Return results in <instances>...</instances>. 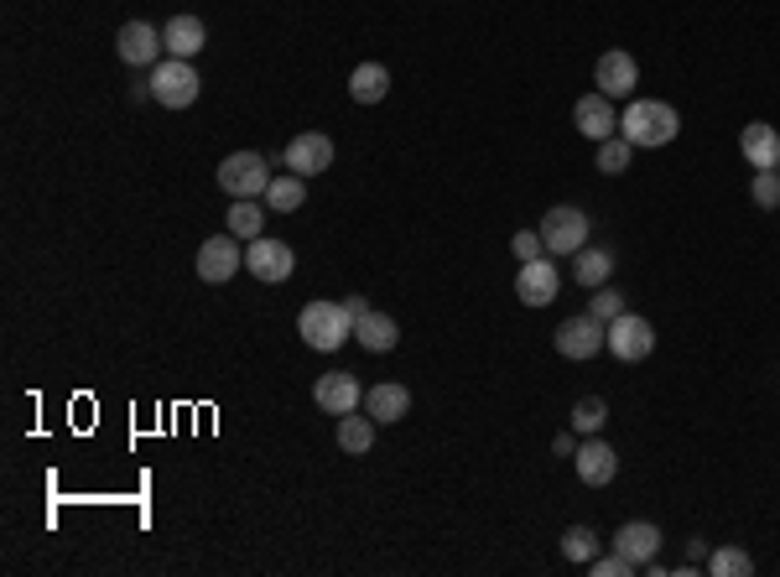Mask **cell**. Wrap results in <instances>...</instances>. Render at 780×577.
<instances>
[{"mask_svg":"<svg viewBox=\"0 0 780 577\" xmlns=\"http://www.w3.org/2000/svg\"><path fill=\"white\" fill-rule=\"evenodd\" d=\"M609 276H614V250H588L583 245L578 256H573V281L578 286L599 292V286H609Z\"/></svg>","mask_w":780,"mask_h":577,"instance_id":"cell-21","label":"cell"},{"mask_svg":"<svg viewBox=\"0 0 780 577\" xmlns=\"http://www.w3.org/2000/svg\"><path fill=\"white\" fill-rule=\"evenodd\" d=\"M573 468H578V478L588 489H603V484H614V474H620V459H614V448L594 432V438L573 453Z\"/></svg>","mask_w":780,"mask_h":577,"instance_id":"cell-12","label":"cell"},{"mask_svg":"<svg viewBox=\"0 0 780 577\" xmlns=\"http://www.w3.org/2000/svg\"><path fill=\"white\" fill-rule=\"evenodd\" d=\"M364 411L381 421V427L406 421V411H411V391H406V385H391V380H385V385H370V391H364Z\"/></svg>","mask_w":780,"mask_h":577,"instance_id":"cell-20","label":"cell"},{"mask_svg":"<svg viewBox=\"0 0 780 577\" xmlns=\"http://www.w3.org/2000/svg\"><path fill=\"white\" fill-rule=\"evenodd\" d=\"M302 203H307V178H297V172L271 178V188H265V208L271 214H297Z\"/></svg>","mask_w":780,"mask_h":577,"instance_id":"cell-25","label":"cell"},{"mask_svg":"<svg viewBox=\"0 0 780 577\" xmlns=\"http://www.w3.org/2000/svg\"><path fill=\"white\" fill-rule=\"evenodd\" d=\"M708 573H713V577H749V573H755V557H749V552H739V546H719V552L708 557Z\"/></svg>","mask_w":780,"mask_h":577,"instance_id":"cell-27","label":"cell"},{"mask_svg":"<svg viewBox=\"0 0 780 577\" xmlns=\"http://www.w3.org/2000/svg\"><path fill=\"white\" fill-rule=\"evenodd\" d=\"M609 339V323H599L594 313H583V318H567L557 328V354L562 359H594Z\"/></svg>","mask_w":780,"mask_h":577,"instance_id":"cell-10","label":"cell"},{"mask_svg":"<svg viewBox=\"0 0 780 577\" xmlns=\"http://www.w3.org/2000/svg\"><path fill=\"white\" fill-rule=\"evenodd\" d=\"M286 167L297 172V178H318L334 167V140L323 136V131H307V136H292L286 140Z\"/></svg>","mask_w":780,"mask_h":577,"instance_id":"cell-11","label":"cell"},{"mask_svg":"<svg viewBox=\"0 0 780 577\" xmlns=\"http://www.w3.org/2000/svg\"><path fill=\"white\" fill-rule=\"evenodd\" d=\"M297 333L307 349H323V354H334L349 333H354V318L343 313V302H307L302 307V318H297Z\"/></svg>","mask_w":780,"mask_h":577,"instance_id":"cell-2","label":"cell"},{"mask_svg":"<svg viewBox=\"0 0 780 577\" xmlns=\"http://www.w3.org/2000/svg\"><path fill=\"white\" fill-rule=\"evenodd\" d=\"M115 53H121V63H131V68H151L157 53H167V42H161L157 26H146V21H125L121 37H115Z\"/></svg>","mask_w":780,"mask_h":577,"instance_id":"cell-13","label":"cell"},{"mask_svg":"<svg viewBox=\"0 0 780 577\" xmlns=\"http://www.w3.org/2000/svg\"><path fill=\"white\" fill-rule=\"evenodd\" d=\"M749 193H755L760 208H780V172H755V188H749Z\"/></svg>","mask_w":780,"mask_h":577,"instance_id":"cell-32","label":"cell"},{"mask_svg":"<svg viewBox=\"0 0 780 577\" xmlns=\"http://www.w3.org/2000/svg\"><path fill=\"white\" fill-rule=\"evenodd\" d=\"M630 140L624 136H609V140H599V172H609V178H620L624 167H630Z\"/></svg>","mask_w":780,"mask_h":577,"instance_id":"cell-29","label":"cell"},{"mask_svg":"<svg viewBox=\"0 0 780 577\" xmlns=\"http://www.w3.org/2000/svg\"><path fill=\"white\" fill-rule=\"evenodd\" d=\"M349 94H354V104H381L385 94H391L385 63H360V68L349 73Z\"/></svg>","mask_w":780,"mask_h":577,"instance_id":"cell-24","label":"cell"},{"mask_svg":"<svg viewBox=\"0 0 780 577\" xmlns=\"http://www.w3.org/2000/svg\"><path fill=\"white\" fill-rule=\"evenodd\" d=\"M677 131H681V115L660 100H635L620 115V136L630 140V146H651V151H656V146H671Z\"/></svg>","mask_w":780,"mask_h":577,"instance_id":"cell-1","label":"cell"},{"mask_svg":"<svg viewBox=\"0 0 780 577\" xmlns=\"http://www.w3.org/2000/svg\"><path fill=\"white\" fill-rule=\"evenodd\" d=\"M199 68L188 58H167L157 63V73H151V94H157V104H167V110H188V104H199Z\"/></svg>","mask_w":780,"mask_h":577,"instance_id":"cell-5","label":"cell"},{"mask_svg":"<svg viewBox=\"0 0 780 577\" xmlns=\"http://www.w3.org/2000/svg\"><path fill=\"white\" fill-rule=\"evenodd\" d=\"M557 292H562V271L552 265V260H546V256L520 260L516 297L525 302V307H546V302H557Z\"/></svg>","mask_w":780,"mask_h":577,"instance_id":"cell-8","label":"cell"},{"mask_svg":"<svg viewBox=\"0 0 780 577\" xmlns=\"http://www.w3.org/2000/svg\"><path fill=\"white\" fill-rule=\"evenodd\" d=\"M375 427H381V421L370 417V411H349V417H339V448L343 453H349V459H364V453H370V448H375Z\"/></svg>","mask_w":780,"mask_h":577,"instance_id":"cell-23","label":"cell"},{"mask_svg":"<svg viewBox=\"0 0 780 577\" xmlns=\"http://www.w3.org/2000/svg\"><path fill=\"white\" fill-rule=\"evenodd\" d=\"M594 83H599V94H609V100H630L635 83H641V68H635L630 53H603L599 68H594Z\"/></svg>","mask_w":780,"mask_h":577,"instance_id":"cell-15","label":"cell"},{"mask_svg":"<svg viewBox=\"0 0 780 577\" xmlns=\"http://www.w3.org/2000/svg\"><path fill=\"white\" fill-rule=\"evenodd\" d=\"M161 42H167V58H199L203 42H208V32H203L199 16H172L167 26H161Z\"/></svg>","mask_w":780,"mask_h":577,"instance_id":"cell-19","label":"cell"},{"mask_svg":"<svg viewBox=\"0 0 780 577\" xmlns=\"http://www.w3.org/2000/svg\"><path fill=\"white\" fill-rule=\"evenodd\" d=\"M245 271L256 281H265V286H281V281L297 271V256H292V245H281V239H250L245 245Z\"/></svg>","mask_w":780,"mask_h":577,"instance_id":"cell-6","label":"cell"},{"mask_svg":"<svg viewBox=\"0 0 780 577\" xmlns=\"http://www.w3.org/2000/svg\"><path fill=\"white\" fill-rule=\"evenodd\" d=\"M510 250H516V260H536V256H546V239H541V229H520L510 239Z\"/></svg>","mask_w":780,"mask_h":577,"instance_id":"cell-33","label":"cell"},{"mask_svg":"<svg viewBox=\"0 0 780 577\" xmlns=\"http://www.w3.org/2000/svg\"><path fill=\"white\" fill-rule=\"evenodd\" d=\"M588 313H594L599 323H614L620 313H630V307H624V292H614V286H599V292L588 297Z\"/></svg>","mask_w":780,"mask_h":577,"instance_id":"cell-31","label":"cell"},{"mask_svg":"<svg viewBox=\"0 0 780 577\" xmlns=\"http://www.w3.org/2000/svg\"><path fill=\"white\" fill-rule=\"evenodd\" d=\"M219 188L229 199H265L271 188V161L260 151H235V157L219 161Z\"/></svg>","mask_w":780,"mask_h":577,"instance_id":"cell-3","label":"cell"},{"mask_svg":"<svg viewBox=\"0 0 780 577\" xmlns=\"http://www.w3.org/2000/svg\"><path fill=\"white\" fill-rule=\"evenodd\" d=\"M541 239H546V256H578L583 245H588V214H583L578 203H557V208H546V219H541Z\"/></svg>","mask_w":780,"mask_h":577,"instance_id":"cell-4","label":"cell"},{"mask_svg":"<svg viewBox=\"0 0 780 577\" xmlns=\"http://www.w3.org/2000/svg\"><path fill=\"white\" fill-rule=\"evenodd\" d=\"M603 421H609V406H603L599 396H583L578 406H573V427H578L583 438H594V432H599Z\"/></svg>","mask_w":780,"mask_h":577,"instance_id":"cell-28","label":"cell"},{"mask_svg":"<svg viewBox=\"0 0 780 577\" xmlns=\"http://www.w3.org/2000/svg\"><path fill=\"white\" fill-rule=\"evenodd\" d=\"M573 120H578V131L588 140H609L614 131H620V120H614V100L599 94V89H594V94H583V100L573 104Z\"/></svg>","mask_w":780,"mask_h":577,"instance_id":"cell-16","label":"cell"},{"mask_svg":"<svg viewBox=\"0 0 780 577\" xmlns=\"http://www.w3.org/2000/svg\"><path fill=\"white\" fill-rule=\"evenodd\" d=\"M594 552H599V536H594L588 525H573V531L562 536V557L567 562H594Z\"/></svg>","mask_w":780,"mask_h":577,"instance_id":"cell-30","label":"cell"},{"mask_svg":"<svg viewBox=\"0 0 780 577\" xmlns=\"http://www.w3.org/2000/svg\"><path fill=\"white\" fill-rule=\"evenodd\" d=\"M603 349H614V359H624V364H641V359H651V349H656V328H651L641 313H620V318L609 323Z\"/></svg>","mask_w":780,"mask_h":577,"instance_id":"cell-7","label":"cell"},{"mask_svg":"<svg viewBox=\"0 0 780 577\" xmlns=\"http://www.w3.org/2000/svg\"><path fill=\"white\" fill-rule=\"evenodd\" d=\"M588 567H594L599 577H630V573H641V567H635L630 557H620V552H614V557H594Z\"/></svg>","mask_w":780,"mask_h":577,"instance_id":"cell-34","label":"cell"},{"mask_svg":"<svg viewBox=\"0 0 780 577\" xmlns=\"http://www.w3.org/2000/svg\"><path fill=\"white\" fill-rule=\"evenodd\" d=\"M614 552L630 557L635 567H645V562H656V552H660V531L651 525V520H630V525L614 531Z\"/></svg>","mask_w":780,"mask_h":577,"instance_id":"cell-18","label":"cell"},{"mask_svg":"<svg viewBox=\"0 0 780 577\" xmlns=\"http://www.w3.org/2000/svg\"><path fill=\"white\" fill-rule=\"evenodd\" d=\"M343 313H349V318L360 323L364 313H370V302H364V297H343Z\"/></svg>","mask_w":780,"mask_h":577,"instance_id":"cell-35","label":"cell"},{"mask_svg":"<svg viewBox=\"0 0 780 577\" xmlns=\"http://www.w3.org/2000/svg\"><path fill=\"white\" fill-rule=\"evenodd\" d=\"M739 151H744V161H749L755 172H780V136H776V125H765V120L744 125Z\"/></svg>","mask_w":780,"mask_h":577,"instance_id":"cell-17","label":"cell"},{"mask_svg":"<svg viewBox=\"0 0 780 577\" xmlns=\"http://www.w3.org/2000/svg\"><path fill=\"white\" fill-rule=\"evenodd\" d=\"M240 239L235 235H214V239H203L199 245V281H208V286H224V281L240 271Z\"/></svg>","mask_w":780,"mask_h":577,"instance_id":"cell-9","label":"cell"},{"mask_svg":"<svg viewBox=\"0 0 780 577\" xmlns=\"http://www.w3.org/2000/svg\"><path fill=\"white\" fill-rule=\"evenodd\" d=\"M354 339H360L370 354H391L400 343V328H396V318H385V313H364V318L354 323Z\"/></svg>","mask_w":780,"mask_h":577,"instance_id":"cell-22","label":"cell"},{"mask_svg":"<svg viewBox=\"0 0 780 577\" xmlns=\"http://www.w3.org/2000/svg\"><path fill=\"white\" fill-rule=\"evenodd\" d=\"M265 214H271V208H260L256 199H235V208H229V235L245 239V245H250V239H260V229H265Z\"/></svg>","mask_w":780,"mask_h":577,"instance_id":"cell-26","label":"cell"},{"mask_svg":"<svg viewBox=\"0 0 780 577\" xmlns=\"http://www.w3.org/2000/svg\"><path fill=\"white\" fill-rule=\"evenodd\" d=\"M313 400H318L328 417H349V411H360L364 391H360V380L349 375V370H334V375H323L318 385H313Z\"/></svg>","mask_w":780,"mask_h":577,"instance_id":"cell-14","label":"cell"}]
</instances>
